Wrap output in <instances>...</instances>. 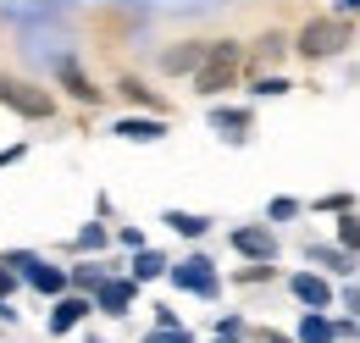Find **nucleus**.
Returning <instances> with one entry per match:
<instances>
[{
	"mask_svg": "<svg viewBox=\"0 0 360 343\" xmlns=\"http://www.w3.org/2000/svg\"><path fill=\"white\" fill-rule=\"evenodd\" d=\"M233 250H238L244 260H277V233H271V221L233 227Z\"/></svg>",
	"mask_w": 360,
	"mask_h": 343,
	"instance_id": "nucleus-10",
	"label": "nucleus"
},
{
	"mask_svg": "<svg viewBox=\"0 0 360 343\" xmlns=\"http://www.w3.org/2000/svg\"><path fill=\"white\" fill-rule=\"evenodd\" d=\"M22 155H28V144H22V138H17V144H6V150H0V167H17V161H22Z\"/></svg>",
	"mask_w": 360,
	"mask_h": 343,
	"instance_id": "nucleus-32",
	"label": "nucleus"
},
{
	"mask_svg": "<svg viewBox=\"0 0 360 343\" xmlns=\"http://www.w3.org/2000/svg\"><path fill=\"white\" fill-rule=\"evenodd\" d=\"M89 299H94V310H100V316H128V310H134V299H139V283L128 277V271H111V277L94 288Z\"/></svg>",
	"mask_w": 360,
	"mask_h": 343,
	"instance_id": "nucleus-7",
	"label": "nucleus"
},
{
	"mask_svg": "<svg viewBox=\"0 0 360 343\" xmlns=\"http://www.w3.org/2000/svg\"><path fill=\"white\" fill-rule=\"evenodd\" d=\"M288 294L305 304V310H333V299H338V288H333L321 271H294V277H288Z\"/></svg>",
	"mask_w": 360,
	"mask_h": 343,
	"instance_id": "nucleus-11",
	"label": "nucleus"
},
{
	"mask_svg": "<svg viewBox=\"0 0 360 343\" xmlns=\"http://www.w3.org/2000/svg\"><path fill=\"white\" fill-rule=\"evenodd\" d=\"M205 44L211 39H172V44H161V56H155L161 78H194V67L205 61Z\"/></svg>",
	"mask_w": 360,
	"mask_h": 343,
	"instance_id": "nucleus-6",
	"label": "nucleus"
},
{
	"mask_svg": "<svg viewBox=\"0 0 360 343\" xmlns=\"http://www.w3.org/2000/svg\"><path fill=\"white\" fill-rule=\"evenodd\" d=\"M338 11H344V17H360V0H338Z\"/></svg>",
	"mask_w": 360,
	"mask_h": 343,
	"instance_id": "nucleus-35",
	"label": "nucleus"
},
{
	"mask_svg": "<svg viewBox=\"0 0 360 343\" xmlns=\"http://www.w3.org/2000/svg\"><path fill=\"white\" fill-rule=\"evenodd\" d=\"M294 338L300 343H338V321H333L327 310H305L300 327H294Z\"/></svg>",
	"mask_w": 360,
	"mask_h": 343,
	"instance_id": "nucleus-15",
	"label": "nucleus"
},
{
	"mask_svg": "<svg viewBox=\"0 0 360 343\" xmlns=\"http://www.w3.org/2000/svg\"><path fill=\"white\" fill-rule=\"evenodd\" d=\"M0 105L17 111L22 122H50V117L61 111V100H56L45 84H34V78H11V72H0Z\"/></svg>",
	"mask_w": 360,
	"mask_h": 343,
	"instance_id": "nucleus-3",
	"label": "nucleus"
},
{
	"mask_svg": "<svg viewBox=\"0 0 360 343\" xmlns=\"http://www.w3.org/2000/svg\"><path fill=\"white\" fill-rule=\"evenodd\" d=\"M305 255L321 266V271H338V277H355V255L344 250V244H311Z\"/></svg>",
	"mask_w": 360,
	"mask_h": 343,
	"instance_id": "nucleus-18",
	"label": "nucleus"
},
{
	"mask_svg": "<svg viewBox=\"0 0 360 343\" xmlns=\"http://www.w3.org/2000/svg\"><path fill=\"white\" fill-rule=\"evenodd\" d=\"M167 277H172V288L183 294H194V299H217L222 294V277H217V260L205 255V250H194V255H183L167 266Z\"/></svg>",
	"mask_w": 360,
	"mask_h": 343,
	"instance_id": "nucleus-4",
	"label": "nucleus"
},
{
	"mask_svg": "<svg viewBox=\"0 0 360 343\" xmlns=\"http://www.w3.org/2000/svg\"><path fill=\"white\" fill-rule=\"evenodd\" d=\"M288 78L283 72H266V78H250V94H261V100H277V94H288Z\"/></svg>",
	"mask_w": 360,
	"mask_h": 343,
	"instance_id": "nucleus-21",
	"label": "nucleus"
},
{
	"mask_svg": "<svg viewBox=\"0 0 360 343\" xmlns=\"http://www.w3.org/2000/svg\"><path fill=\"white\" fill-rule=\"evenodd\" d=\"M105 244H111V227L94 216V221H84V227L72 233V244H67V250H72V255H105Z\"/></svg>",
	"mask_w": 360,
	"mask_h": 343,
	"instance_id": "nucleus-17",
	"label": "nucleus"
},
{
	"mask_svg": "<svg viewBox=\"0 0 360 343\" xmlns=\"http://www.w3.org/2000/svg\"><path fill=\"white\" fill-rule=\"evenodd\" d=\"M244 72H250V61H244V44L238 39H211L205 44V61L194 67V94L200 100H222L227 89H238L244 84Z\"/></svg>",
	"mask_w": 360,
	"mask_h": 343,
	"instance_id": "nucleus-1",
	"label": "nucleus"
},
{
	"mask_svg": "<svg viewBox=\"0 0 360 343\" xmlns=\"http://www.w3.org/2000/svg\"><path fill=\"white\" fill-rule=\"evenodd\" d=\"M161 221H167L178 238H188V244L211 233V216H200V211H161Z\"/></svg>",
	"mask_w": 360,
	"mask_h": 343,
	"instance_id": "nucleus-20",
	"label": "nucleus"
},
{
	"mask_svg": "<svg viewBox=\"0 0 360 343\" xmlns=\"http://www.w3.org/2000/svg\"><path fill=\"white\" fill-rule=\"evenodd\" d=\"M349 205H355L349 194H321L316 200V211H327V216H349Z\"/></svg>",
	"mask_w": 360,
	"mask_h": 343,
	"instance_id": "nucleus-26",
	"label": "nucleus"
},
{
	"mask_svg": "<svg viewBox=\"0 0 360 343\" xmlns=\"http://www.w3.org/2000/svg\"><path fill=\"white\" fill-rule=\"evenodd\" d=\"M338 244L349 255H360V216H338Z\"/></svg>",
	"mask_w": 360,
	"mask_h": 343,
	"instance_id": "nucleus-24",
	"label": "nucleus"
},
{
	"mask_svg": "<svg viewBox=\"0 0 360 343\" xmlns=\"http://www.w3.org/2000/svg\"><path fill=\"white\" fill-rule=\"evenodd\" d=\"M300 211H305V205H300L294 194H277V200L266 205V221H300Z\"/></svg>",
	"mask_w": 360,
	"mask_h": 343,
	"instance_id": "nucleus-22",
	"label": "nucleus"
},
{
	"mask_svg": "<svg viewBox=\"0 0 360 343\" xmlns=\"http://www.w3.org/2000/svg\"><path fill=\"white\" fill-rule=\"evenodd\" d=\"M111 238H117L122 250H144V227H117Z\"/></svg>",
	"mask_w": 360,
	"mask_h": 343,
	"instance_id": "nucleus-30",
	"label": "nucleus"
},
{
	"mask_svg": "<svg viewBox=\"0 0 360 343\" xmlns=\"http://www.w3.org/2000/svg\"><path fill=\"white\" fill-rule=\"evenodd\" d=\"M344 310H349V316H360V288H344Z\"/></svg>",
	"mask_w": 360,
	"mask_h": 343,
	"instance_id": "nucleus-34",
	"label": "nucleus"
},
{
	"mask_svg": "<svg viewBox=\"0 0 360 343\" xmlns=\"http://www.w3.org/2000/svg\"><path fill=\"white\" fill-rule=\"evenodd\" d=\"M349 39H355V22L344 11H316L294 28V56L300 61H333L349 50Z\"/></svg>",
	"mask_w": 360,
	"mask_h": 343,
	"instance_id": "nucleus-2",
	"label": "nucleus"
},
{
	"mask_svg": "<svg viewBox=\"0 0 360 343\" xmlns=\"http://www.w3.org/2000/svg\"><path fill=\"white\" fill-rule=\"evenodd\" d=\"M67 271H72V288H78V294H94V288H100V283H105V277H111L117 266H105V260L84 255L78 266H67Z\"/></svg>",
	"mask_w": 360,
	"mask_h": 343,
	"instance_id": "nucleus-19",
	"label": "nucleus"
},
{
	"mask_svg": "<svg viewBox=\"0 0 360 343\" xmlns=\"http://www.w3.org/2000/svg\"><path fill=\"white\" fill-rule=\"evenodd\" d=\"M117 94H122V100H128L134 111H150V117H167V100H161L155 89L144 84V78H134V72H122V78H117Z\"/></svg>",
	"mask_w": 360,
	"mask_h": 343,
	"instance_id": "nucleus-14",
	"label": "nucleus"
},
{
	"mask_svg": "<svg viewBox=\"0 0 360 343\" xmlns=\"http://www.w3.org/2000/svg\"><path fill=\"white\" fill-rule=\"evenodd\" d=\"M0 260H6V266H11L17 277H22V271H28V266H34V260H39V255H34V250H6V255H0Z\"/></svg>",
	"mask_w": 360,
	"mask_h": 343,
	"instance_id": "nucleus-28",
	"label": "nucleus"
},
{
	"mask_svg": "<svg viewBox=\"0 0 360 343\" xmlns=\"http://www.w3.org/2000/svg\"><path fill=\"white\" fill-rule=\"evenodd\" d=\"M211 343H250V338H211Z\"/></svg>",
	"mask_w": 360,
	"mask_h": 343,
	"instance_id": "nucleus-37",
	"label": "nucleus"
},
{
	"mask_svg": "<svg viewBox=\"0 0 360 343\" xmlns=\"http://www.w3.org/2000/svg\"><path fill=\"white\" fill-rule=\"evenodd\" d=\"M250 343H300V338H288V332H277V327H250Z\"/></svg>",
	"mask_w": 360,
	"mask_h": 343,
	"instance_id": "nucleus-29",
	"label": "nucleus"
},
{
	"mask_svg": "<svg viewBox=\"0 0 360 343\" xmlns=\"http://www.w3.org/2000/svg\"><path fill=\"white\" fill-rule=\"evenodd\" d=\"M17 283H22V277H17V271L0 260V299H11V294H17Z\"/></svg>",
	"mask_w": 360,
	"mask_h": 343,
	"instance_id": "nucleus-31",
	"label": "nucleus"
},
{
	"mask_svg": "<svg viewBox=\"0 0 360 343\" xmlns=\"http://www.w3.org/2000/svg\"><path fill=\"white\" fill-rule=\"evenodd\" d=\"M56 84L67 89L78 105H100V100H105V89L94 84V78L84 72V67H78V61H72V56H61V61H56Z\"/></svg>",
	"mask_w": 360,
	"mask_h": 343,
	"instance_id": "nucleus-8",
	"label": "nucleus"
},
{
	"mask_svg": "<svg viewBox=\"0 0 360 343\" xmlns=\"http://www.w3.org/2000/svg\"><path fill=\"white\" fill-rule=\"evenodd\" d=\"M111 133H117V138H128V144H161V138H167V117L134 111V117H117Z\"/></svg>",
	"mask_w": 360,
	"mask_h": 343,
	"instance_id": "nucleus-13",
	"label": "nucleus"
},
{
	"mask_svg": "<svg viewBox=\"0 0 360 343\" xmlns=\"http://www.w3.org/2000/svg\"><path fill=\"white\" fill-rule=\"evenodd\" d=\"M205 122H211V128L222 133L227 144H244V138L255 133V111H250V105H222V100H217Z\"/></svg>",
	"mask_w": 360,
	"mask_h": 343,
	"instance_id": "nucleus-9",
	"label": "nucleus"
},
{
	"mask_svg": "<svg viewBox=\"0 0 360 343\" xmlns=\"http://www.w3.org/2000/svg\"><path fill=\"white\" fill-rule=\"evenodd\" d=\"M167 266H172V260L161 255V250H150V244H144V250H134V260H128V277H134L139 288H144V283L167 277Z\"/></svg>",
	"mask_w": 360,
	"mask_h": 343,
	"instance_id": "nucleus-16",
	"label": "nucleus"
},
{
	"mask_svg": "<svg viewBox=\"0 0 360 343\" xmlns=\"http://www.w3.org/2000/svg\"><path fill=\"white\" fill-rule=\"evenodd\" d=\"M155 327H183L178 310H172V304H155Z\"/></svg>",
	"mask_w": 360,
	"mask_h": 343,
	"instance_id": "nucleus-33",
	"label": "nucleus"
},
{
	"mask_svg": "<svg viewBox=\"0 0 360 343\" xmlns=\"http://www.w3.org/2000/svg\"><path fill=\"white\" fill-rule=\"evenodd\" d=\"M22 283H28V288H34V294H45V299H61V294H67V288H72V271H67V266H56V260H34V266H28V271H22Z\"/></svg>",
	"mask_w": 360,
	"mask_h": 343,
	"instance_id": "nucleus-12",
	"label": "nucleus"
},
{
	"mask_svg": "<svg viewBox=\"0 0 360 343\" xmlns=\"http://www.w3.org/2000/svg\"><path fill=\"white\" fill-rule=\"evenodd\" d=\"M94 316V299L89 294H78V288H67L61 299H50V316H45V327H50V338H67L72 327H84Z\"/></svg>",
	"mask_w": 360,
	"mask_h": 343,
	"instance_id": "nucleus-5",
	"label": "nucleus"
},
{
	"mask_svg": "<svg viewBox=\"0 0 360 343\" xmlns=\"http://www.w3.org/2000/svg\"><path fill=\"white\" fill-rule=\"evenodd\" d=\"M0 321H17V310H11V299H0Z\"/></svg>",
	"mask_w": 360,
	"mask_h": 343,
	"instance_id": "nucleus-36",
	"label": "nucleus"
},
{
	"mask_svg": "<svg viewBox=\"0 0 360 343\" xmlns=\"http://www.w3.org/2000/svg\"><path fill=\"white\" fill-rule=\"evenodd\" d=\"M217 338H250L244 316H222V321H217Z\"/></svg>",
	"mask_w": 360,
	"mask_h": 343,
	"instance_id": "nucleus-27",
	"label": "nucleus"
},
{
	"mask_svg": "<svg viewBox=\"0 0 360 343\" xmlns=\"http://www.w3.org/2000/svg\"><path fill=\"white\" fill-rule=\"evenodd\" d=\"M84 343H100V338H84Z\"/></svg>",
	"mask_w": 360,
	"mask_h": 343,
	"instance_id": "nucleus-38",
	"label": "nucleus"
},
{
	"mask_svg": "<svg viewBox=\"0 0 360 343\" xmlns=\"http://www.w3.org/2000/svg\"><path fill=\"white\" fill-rule=\"evenodd\" d=\"M233 283H244V288H250V283H271V260H250V266H238Z\"/></svg>",
	"mask_w": 360,
	"mask_h": 343,
	"instance_id": "nucleus-23",
	"label": "nucleus"
},
{
	"mask_svg": "<svg viewBox=\"0 0 360 343\" xmlns=\"http://www.w3.org/2000/svg\"><path fill=\"white\" fill-rule=\"evenodd\" d=\"M144 343H194V332H188V327H150Z\"/></svg>",
	"mask_w": 360,
	"mask_h": 343,
	"instance_id": "nucleus-25",
	"label": "nucleus"
}]
</instances>
